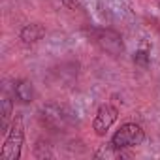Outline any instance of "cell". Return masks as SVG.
I'll return each mask as SVG.
<instances>
[{"label":"cell","instance_id":"obj_4","mask_svg":"<svg viewBox=\"0 0 160 160\" xmlns=\"http://www.w3.org/2000/svg\"><path fill=\"white\" fill-rule=\"evenodd\" d=\"M43 34H45V28L42 25H27L21 30V40H25V42H38Z\"/></svg>","mask_w":160,"mask_h":160},{"label":"cell","instance_id":"obj_5","mask_svg":"<svg viewBox=\"0 0 160 160\" xmlns=\"http://www.w3.org/2000/svg\"><path fill=\"white\" fill-rule=\"evenodd\" d=\"M15 94H17L19 100L30 102V98H32V85H30L28 81H19V83L15 85Z\"/></svg>","mask_w":160,"mask_h":160},{"label":"cell","instance_id":"obj_7","mask_svg":"<svg viewBox=\"0 0 160 160\" xmlns=\"http://www.w3.org/2000/svg\"><path fill=\"white\" fill-rule=\"evenodd\" d=\"M134 58H138V60H141V62H145V58H147V57H145V53H138V55H136Z\"/></svg>","mask_w":160,"mask_h":160},{"label":"cell","instance_id":"obj_2","mask_svg":"<svg viewBox=\"0 0 160 160\" xmlns=\"http://www.w3.org/2000/svg\"><path fill=\"white\" fill-rule=\"evenodd\" d=\"M21 145H23V124L21 121L17 119L4 141V147H2V152H0V156H2L4 160H17L21 156Z\"/></svg>","mask_w":160,"mask_h":160},{"label":"cell","instance_id":"obj_6","mask_svg":"<svg viewBox=\"0 0 160 160\" xmlns=\"http://www.w3.org/2000/svg\"><path fill=\"white\" fill-rule=\"evenodd\" d=\"M10 115H12V102H10V100H4V109H2V122H0V126H2V128H6V126H8Z\"/></svg>","mask_w":160,"mask_h":160},{"label":"cell","instance_id":"obj_8","mask_svg":"<svg viewBox=\"0 0 160 160\" xmlns=\"http://www.w3.org/2000/svg\"><path fill=\"white\" fill-rule=\"evenodd\" d=\"M66 2H68V4H75V2H77V0H66Z\"/></svg>","mask_w":160,"mask_h":160},{"label":"cell","instance_id":"obj_1","mask_svg":"<svg viewBox=\"0 0 160 160\" xmlns=\"http://www.w3.org/2000/svg\"><path fill=\"white\" fill-rule=\"evenodd\" d=\"M141 141H143V130H141L138 124H132V122L122 124V126L115 132V136H113V139H111V143H113L115 149L134 147V145H139Z\"/></svg>","mask_w":160,"mask_h":160},{"label":"cell","instance_id":"obj_3","mask_svg":"<svg viewBox=\"0 0 160 160\" xmlns=\"http://www.w3.org/2000/svg\"><path fill=\"white\" fill-rule=\"evenodd\" d=\"M115 121H117V109L111 108V106H102L98 109L96 119H94V130H96V134H100V136L106 134Z\"/></svg>","mask_w":160,"mask_h":160}]
</instances>
